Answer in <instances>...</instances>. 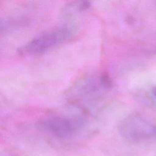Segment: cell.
Wrapping results in <instances>:
<instances>
[{"instance_id":"6da1fadb","label":"cell","mask_w":156,"mask_h":156,"mask_svg":"<svg viewBox=\"0 0 156 156\" xmlns=\"http://www.w3.org/2000/svg\"><path fill=\"white\" fill-rule=\"evenodd\" d=\"M112 88L110 77L105 73L83 76L68 89V102L87 113L104 99Z\"/></svg>"},{"instance_id":"7a4b0ae2","label":"cell","mask_w":156,"mask_h":156,"mask_svg":"<svg viewBox=\"0 0 156 156\" xmlns=\"http://www.w3.org/2000/svg\"><path fill=\"white\" fill-rule=\"evenodd\" d=\"M87 113L50 115L39 119L37 127L56 139H73L81 134L88 125Z\"/></svg>"},{"instance_id":"3957f363","label":"cell","mask_w":156,"mask_h":156,"mask_svg":"<svg viewBox=\"0 0 156 156\" xmlns=\"http://www.w3.org/2000/svg\"><path fill=\"white\" fill-rule=\"evenodd\" d=\"M118 129L123 138L132 142H140L156 136V126L138 115H131L124 118Z\"/></svg>"},{"instance_id":"277c9868","label":"cell","mask_w":156,"mask_h":156,"mask_svg":"<svg viewBox=\"0 0 156 156\" xmlns=\"http://www.w3.org/2000/svg\"><path fill=\"white\" fill-rule=\"evenodd\" d=\"M73 35L69 27H58L44 32L27 43L21 50V54L38 55L43 54L55 46L62 44Z\"/></svg>"},{"instance_id":"5b68a950","label":"cell","mask_w":156,"mask_h":156,"mask_svg":"<svg viewBox=\"0 0 156 156\" xmlns=\"http://www.w3.org/2000/svg\"><path fill=\"white\" fill-rule=\"evenodd\" d=\"M152 93L154 96L156 98V87H154V88H152Z\"/></svg>"}]
</instances>
